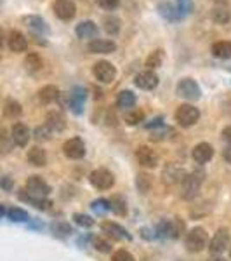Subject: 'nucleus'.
Wrapping results in <instances>:
<instances>
[{
  "label": "nucleus",
  "instance_id": "nucleus-1",
  "mask_svg": "<svg viewBox=\"0 0 231 261\" xmlns=\"http://www.w3.org/2000/svg\"><path fill=\"white\" fill-rule=\"evenodd\" d=\"M209 242V233L201 226H195L186 235V249L190 252H200Z\"/></svg>",
  "mask_w": 231,
  "mask_h": 261
},
{
  "label": "nucleus",
  "instance_id": "nucleus-2",
  "mask_svg": "<svg viewBox=\"0 0 231 261\" xmlns=\"http://www.w3.org/2000/svg\"><path fill=\"white\" fill-rule=\"evenodd\" d=\"M176 122H178L181 127H191L195 125L200 119V110L196 107H193L190 103H184L176 110Z\"/></svg>",
  "mask_w": 231,
  "mask_h": 261
},
{
  "label": "nucleus",
  "instance_id": "nucleus-3",
  "mask_svg": "<svg viewBox=\"0 0 231 261\" xmlns=\"http://www.w3.org/2000/svg\"><path fill=\"white\" fill-rule=\"evenodd\" d=\"M201 183H204V176L200 172H191V174H186L181 181V188H183V197L186 200H191L198 195Z\"/></svg>",
  "mask_w": 231,
  "mask_h": 261
},
{
  "label": "nucleus",
  "instance_id": "nucleus-4",
  "mask_svg": "<svg viewBox=\"0 0 231 261\" xmlns=\"http://www.w3.org/2000/svg\"><path fill=\"white\" fill-rule=\"evenodd\" d=\"M176 92H178L179 98L186 101H198L201 96L200 86L196 84L195 79H181L178 87H176Z\"/></svg>",
  "mask_w": 231,
  "mask_h": 261
},
{
  "label": "nucleus",
  "instance_id": "nucleus-5",
  "mask_svg": "<svg viewBox=\"0 0 231 261\" xmlns=\"http://www.w3.org/2000/svg\"><path fill=\"white\" fill-rule=\"evenodd\" d=\"M92 73H94L96 81H99L101 84H111L117 77V68L113 63L101 60L92 66Z\"/></svg>",
  "mask_w": 231,
  "mask_h": 261
},
{
  "label": "nucleus",
  "instance_id": "nucleus-6",
  "mask_svg": "<svg viewBox=\"0 0 231 261\" xmlns=\"http://www.w3.org/2000/svg\"><path fill=\"white\" fill-rule=\"evenodd\" d=\"M89 181L92 187L98 188V190H110L113 185H115V176L111 174V171L101 167V169H96L91 172Z\"/></svg>",
  "mask_w": 231,
  "mask_h": 261
},
{
  "label": "nucleus",
  "instance_id": "nucleus-7",
  "mask_svg": "<svg viewBox=\"0 0 231 261\" xmlns=\"http://www.w3.org/2000/svg\"><path fill=\"white\" fill-rule=\"evenodd\" d=\"M26 193L32 197H37V199H45L50 193V187L40 176H30L26 179Z\"/></svg>",
  "mask_w": 231,
  "mask_h": 261
},
{
  "label": "nucleus",
  "instance_id": "nucleus-8",
  "mask_svg": "<svg viewBox=\"0 0 231 261\" xmlns=\"http://www.w3.org/2000/svg\"><path fill=\"white\" fill-rule=\"evenodd\" d=\"M52 11L57 19L71 21L77 14V6H75L73 0H56L52 6Z\"/></svg>",
  "mask_w": 231,
  "mask_h": 261
},
{
  "label": "nucleus",
  "instance_id": "nucleus-9",
  "mask_svg": "<svg viewBox=\"0 0 231 261\" xmlns=\"http://www.w3.org/2000/svg\"><path fill=\"white\" fill-rule=\"evenodd\" d=\"M63 153L71 161H78V159H82L85 155V143L80 138H71L63 145Z\"/></svg>",
  "mask_w": 231,
  "mask_h": 261
},
{
  "label": "nucleus",
  "instance_id": "nucleus-10",
  "mask_svg": "<svg viewBox=\"0 0 231 261\" xmlns=\"http://www.w3.org/2000/svg\"><path fill=\"white\" fill-rule=\"evenodd\" d=\"M85 99H87V91L83 87H73L68 94V107L71 108V112L80 115L83 112V107H85Z\"/></svg>",
  "mask_w": 231,
  "mask_h": 261
},
{
  "label": "nucleus",
  "instance_id": "nucleus-11",
  "mask_svg": "<svg viewBox=\"0 0 231 261\" xmlns=\"http://www.w3.org/2000/svg\"><path fill=\"white\" fill-rule=\"evenodd\" d=\"M136 159L139 162V166L146 167V169H155L158 166V155L155 153V150H151L150 146H139L136 150Z\"/></svg>",
  "mask_w": 231,
  "mask_h": 261
},
{
  "label": "nucleus",
  "instance_id": "nucleus-12",
  "mask_svg": "<svg viewBox=\"0 0 231 261\" xmlns=\"http://www.w3.org/2000/svg\"><path fill=\"white\" fill-rule=\"evenodd\" d=\"M11 138H12V143H14L16 146H21V148H23V146H26L28 141H30L32 133H30V129H28L26 124H23V122H16L11 129Z\"/></svg>",
  "mask_w": 231,
  "mask_h": 261
},
{
  "label": "nucleus",
  "instance_id": "nucleus-13",
  "mask_svg": "<svg viewBox=\"0 0 231 261\" xmlns=\"http://www.w3.org/2000/svg\"><path fill=\"white\" fill-rule=\"evenodd\" d=\"M23 24H26L32 30V33H37V35H47L50 32L49 24L45 23V19L39 14H30V16H23Z\"/></svg>",
  "mask_w": 231,
  "mask_h": 261
},
{
  "label": "nucleus",
  "instance_id": "nucleus-14",
  "mask_svg": "<svg viewBox=\"0 0 231 261\" xmlns=\"http://www.w3.org/2000/svg\"><path fill=\"white\" fill-rule=\"evenodd\" d=\"M134 84L142 91H153L155 87L158 86V75L151 70L139 71V73L136 75V79H134Z\"/></svg>",
  "mask_w": 231,
  "mask_h": 261
},
{
  "label": "nucleus",
  "instance_id": "nucleus-15",
  "mask_svg": "<svg viewBox=\"0 0 231 261\" xmlns=\"http://www.w3.org/2000/svg\"><path fill=\"white\" fill-rule=\"evenodd\" d=\"M101 230L108 235V237L115 239V241H131V233L124 228V226L117 225L113 221H103L101 223Z\"/></svg>",
  "mask_w": 231,
  "mask_h": 261
},
{
  "label": "nucleus",
  "instance_id": "nucleus-16",
  "mask_svg": "<svg viewBox=\"0 0 231 261\" xmlns=\"http://www.w3.org/2000/svg\"><path fill=\"white\" fill-rule=\"evenodd\" d=\"M228 244H229V231L228 228H219L216 231V235L212 237L211 241V252L212 254H221L228 249Z\"/></svg>",
  "mask_w": 231,
  "mask_h": 261
},
{
  "label": "nucleus",
  "instance_id": "nucleus-17",
  "mask_svg": "<svg viewBox=\"0 0 231 261\" xmlns=\"http://www.w3.org/2000/svg\"><path fill=\"white\" fill-rule=\"evenodd\" d=\"M7 45L12 53L16 54H21L28 49V39L23 35V32L19 30H11L9 35H7Z\"/></svg>",
  "mask_w": 231,
  "mask_h": 261
},
{
  "label": "nucleus",
  "instance_id": "nucleus-18",
  "mask_svg": "<svg viewBox=\"0 0 231 261\" xmlns=\"http://www.w3.org/2000/svg\"><path fill=\"white\" fill-rule=\"evenodd\" d=\"M87 50L92 54H111L117 50V44L113 40H108V39H94V40L89 42Z\"/></svg>",
  "mask_w": 231,
  "mask_h": 261
},
{
  "label": "nucleus",
  "instance_id": "nucleus-19",
  "mask_svg": "<svg viewBox=\"0 0 231 261\" xmlns=\"http://www.w3.org/2000/svg\"><path fill=\"white\" fill-rule=\"evenodd\" d=\"M191 157L195 162L198 164H207L212 161L214 157V148L212 145H209V143H198V145L193 148L191 151Z\"/></svg>",
  "mask_w": 231,
  "mask_h": 261
},
{
  "label": "nucleus",
  "instance_id": "nucleus-20",
  "mask_svg": "<svg viewBox=\"0 0 231 261\" xmlns=\"http://www.w3.org/2000/svg\"><path fill=\"white\" fill-rule=\"evenodd\" d=\"M75 33H77L78 39H96L99 33V28L94 21L85 19V21H80V23L75 27Z\"/></svg>",
  "mask_w": 231,
  "mask_h": 261
},
{
  "label": "nucleus",
  "instance_id": "nucleus-21",
  "mask_svg": "<svg viewBox=\"0 0 231 261\" xmlns=\"http://www.w3.org/2000/svg\"><path fill=\"white\" fill-rule=\"evenodd\" d=\"M45 125H47L50 130L61 133V130H65V127H66V120L61 112L50 110V112H47V115H45Z\"/></svg>",
  "mask_w": 231,
  "mask_h": 261
},
{
  "label": "nucleus",
  "instance_id": "nucleus-22",
  "mask_svg": "<svg viewBox=\"0 0 231 261\" xmlns=\"http://www.w3.org/2000/svg\"><path fill=\"white\" fill-rule=\"evenodd\" d=\"M157 9H158V14H160L163 19L170 21V23H176V21H181L183 19V16L179 14L178 7H176L174 4H170V2L158 4Z\"/></svg>",
  "mask_w": 231,
  "mask_h": 261
},
{
  "label": "nucleus",
  "instance_id": "nucleus-23",
  "mask_svg": "<svg viewBox=\"0 0 231 261\" xmlns=\"http://www.w3.org/2000/svg\"><path fill=\"white\" fill-rule=\"evenodd\" d=\"M2 113L6 119H11V120H16L21 117V113H23V107H21L19 101L16 99H6L4 101V108H2Z\"/></svg>",
  "mask_w": 231,
  "mask_h": 261
},
{
  "label": "nucleus",
  "instance_id": "nucleus-24",
  "mask_svg": "<svg viewBox=\"0 0 231 261\" xmlns=\"http://www.w3.org/2000/svg\"><path fill=\"white\" fill-rule=\"evenodd\" d=\"M60 96H61V92L60 89H57L56 86H44L42 89L39 91V94H37V98H39V101L42 105H50V103H54V101H57L60 99Z\"/></svg>",
  "mask_w": 231,
  "mask_h": 261
},
{
  "label": "nucleus",
  "instance_id": "nucleus-25",
  "mask_svg": "<svg viewBox=\"0 0 231 261\" xmlns=\"http://www.w3.org/2000/svg\"><path fill=\"white\" fill-rule=\"evenodd\" d=\"M26 159H28V162L35 167H44L45 164H47V153H45V150L40 148V146H32V148L28 150Z\"/></svg>",
  "mask_w": 231,
  "mask_h": 261
},
{
  "label": "nucleus",
  "instance_id": "nucleus-26",
  "mask_svg": "<svg viewBox=\"0 0 231 261\" xmlns=\"http://www.w3.org/2000/svg\"><path fill=\"white\" fill-rule=\"evenodd\" d=\"M211 53L214 58L217 60H229L231 58V42L229 40H219V42H214Z\"/></svg>",
  "mask_w": 231,
  "mask_h": 261
},
{
  "label": "nucleus",
  "instance_id": "nucleus-27",
  "mask_svg": "<svg viewBox=\"0 0 231 261\" xmlns=\"http://www.w3.org/2000/svg\"><path fill=\"white\" fill-rule=\"evenodd\" d=\"M163 60H165V53H163L162 49H155L153 53H150V56L146 58V61H145L146 70L155 71L157 68H160Z\"/></svg>",
  "mask_w": 231,
  "mask_h": 261
},
{
  "label": "nucleus",
  "instance_id": "nucleus-28",
  "mask_svg": "<svg viewBox=\"0 0 231 261\" xmlns=\"http://www.w3.org/2000/svg\"><path fill=\"white\" fill-rule=\"evenodd\" d=\"M42 66H44V61H42L40 54L37 53L26 54V58H24V68H26L28 73H37Z\"/></svg>",
  "mask_w": 231,
  "mask_h": 261
},
{
  "label": "nucleus",
  "instance_id": "nucleus-29",
  "mask_svg": "<svg viewBox=\"0 0 231 261\" xmlns=\"http://www.w3.org/2000/svg\"><path fill=\"white\" fill-rule=\"evenodd\" d=\"M103 28L108 35L115 37V35H119L122 30V21L120 18H117V16H106V18L103 19Z\"/></svg>",
  "mask_w": 231,
  "mask_h": 261
},
{
  "label": "nucleus",
  "instance_id": "nucleus-30",
  "mask_svg": "<svg viewBox=\"0 0 231 261\" xmlns=\"http://www.w3.org/2000/svg\"><path fill=\"white\" fill-rule=\"evenodd\" d=\"M136 94L132 91H120L119 96H117V107L119 108H131L136 105Z\"/></svg>",
  "mask_w": 231,
  "mask_h": 261
},
{
  "label": "nucleus",
  "instance_id": "nucleus-31",
  "mask_svg": "<svg viewBox=\"0 0 231 261\" xmlns=\"http://www.w3.org/2000/svg\"><path fill=\"white\" fill-rule=\"evenodd\" d=\"M211 19L217 24H226L231 19V12L226 7H214L211 11Z\"/></svg>",
  "mask_w": 231,
  "mask_h": 261
},
{
  "label": "nucleus",
  "instance_id": "nucleus-32",
  "mask_svg": "<svg viewBox=\"0 0 231 261\" xmlns=\"http://www.w3.org/2000/svg\"><path fill=\"white\" fill-rule=\"evenodd\" d=\"M110 209L115 214H120V216H125L127 214V204H125V199L120 195H115L110 199Z\"/></svg>",
  "mask_w": 231,
  "mask_h": 261
},
{
  "label": "nucleus",
  "instance_id": "nucleus-33",
  "mask_svg": "<svg viewBox=\"0 0 231 261\" xmlns=\"http://www.w3.org/2000/svg\"><path fill=\"white\" fill-rule=\"evenodd\" d=\"M6 214H7V218H9L11 221H16V223H23V221L30 220L28 213L24 211V209H21V207H11Z\"/></svg>",
  "mask_w": 231,
  "mask_h": 261
},
{
  "label": "nucleus",
  "instance_id": "nucleus-34",
  "mask_svg": "<svg viewBox=\"0 0 231 261\" xmlns=\"http://www.w3.org/2000/svg\"><path fill=\"white\" fill-rule=\"evenodd\" d=\"M124 119H125V122H127L129 125H137V124H141V122L145 120V112L137 110V108H134V110L125 113Z\"/></svg>",
  "mask_w": 231,
  "mask_h": 261
},
{
  "label": "nucleus",
  "instance_id": "nucleus-35",
  "mask_svg": "<svg viewBox=\"0 0 231 261\" xmlns=\"http://www.w3.org/2000/svg\"><path fill=\"white\" fill-rule=\"evenodd\" d=\"M136 187L141 193H148L151 188V176L145 174V172H139L136 178Z\"/></svg>",
  "mask_w": 231,
  "mask_h": 261
},
{
  "label": "nucleus",
  "instance_id": "nucleus-36",
  "mask_svg": "<svg viewBox=\"0 0 231 261\" xmlns=\"http://www.w3.org/2000/svg\"><path fill=\"white\" fill-rule=\"evenodd\" d=\"M176 7H178L179 14H181L183 18H186L188 14H193V11H195V2H193V0H178Z\"/></svg>",
  "mask_w": 231,
  "mask_h": 261
},
{
  "label": "nucleus",
  "instance_id": "nucleus-37",
  "mask_svg": "<svg viewBox=\"0 0 231 261\" xmlns=\"http://www.w3.org/2000/svg\"><path fill=\"white\" fill-rule=\"evenodd\" d=\"M50 134H52V130H50L47 125H39L35 130H33V138H35L37 141H50Z\"/></svg>",
  "mask_w": 231,
  "mask_h": 261
},
{
  "label": "nucleus",
  "instance_id": "nucleus-38",
  "mask_svg": "<svg viewBox=\"0 0 231 261\" xmlns=\"http://www.w3.org/2000/svg\"><path fill=\"white\" fill-rule=\"evenodd\" d=\"M52 231L57 235V237H68V235L71 233V228H70V225H66L65 221H56L52 225Z\"/></svg>",
  "mask_w": 231,
  "mask_h": 261
},
{
  "label": "nucleus",
  "instance_id": "nucleus-39",
  "mask_svg": "<svg viewBox=\"0 0 231 261\" xmlns=\"http://www.w3.org/2000/svg\"><path fill=\"white\" fill-rule=\"evenodd\" d=\"M91 207H92V211H94V213L103 214V213L110 211V200H106V199H98V200L92 202Z\"/></svg>",
  "mask_w": 231,
  "mask_h": 261
},
{
  "label": "nucleus",
  "instance_id": "nucleus-40",
  "mask_svg": "<svg viewBox=\"0 0 231 261\" xmlns=\"http://www.w3.org/2000/svg\"><path fill=\"white\" fill-rule=\"evenodd\" d=\"M73 220L77 223L78 226H82V228H91L92 225H94V220H92L91 216H87V214H73Z\"/></svg>",
  "mask_w": 231,
  "mask_h": 261
},
{
  "label": "nucleus",
  "instance_id": "nucleus-41",
  "mask_svg": "<svg viewBox=\"0 0 231 261\" xmlns=\"http://www.w3.org/2000/svg\"><path fill=\"white\" fill-rule=\"evenodd\" d=\"M92 246H94L99 252H110L111 251V244L106 242V239H103V237L92 239Z\"/></svg>",
  "mask_w": 231,
  "mask_h": 261
},
{
  "label": "nucleus",
  "instance_id": "nucleus-42",
  "mask_svg": "<svg viewBox=\"0 0 231 261\" xmlns=\"http://www.w3.org/2000/svg\"><path fill=\"white\" fill-rule=\"evenodd\" d=\"M111 261H136V259H134V256H132L129 251L120 249V251H115V252H113Z\"/></svg>",
  "mask_w": 231,
  "mask_h": 261
},
{
  "label": "nucleus",
  "instance_id": "nucleus-43",
  "mask_svg": "<svg viewBox=\"0 0 231 261\" xmlns=\"http://www.w3.org/2000/svg\"><path fill=\"white\" fill-rule=\"evenodd\" d=\"M98 6L104 11H115L120 6V0H98Z\"/></svg>",
  "mask_w": 231,
  "mask_h": 261
},
{
  "label": "nucleus",
  "instance_id": "nucleus-44",
  "mask_svg": "<svg viewBox=\"0 0 231 261\" xmlns=\"http://www.w3.org/2000/svg\"><path fill=\"white\" fill-rule=\"evenodd\" d=\"M222 141L228 145V150H231V125H228V127H224L222 129Z\"/></svg>",
  "mask_w": 231,
  "mask_h": 261
},
{
  "label": "nucleus",
  "instance_id": "nucleus-45",
  "mask_svg": "<svg viewBox=\"0 0 231 261\" xmlns=\"http://www.w3.org/2000/svg\"><path fill=\"white\" fill-rule=\"evenodd\" d=\"M0 188H4V190H11L12 179H9L7 176H2V178H0Z\"/></svg>",
  "mask_w": 231,
  "mask_h": 261
},
{
  "label": "nucleus",
  "instance_id": "nucleus-46",
  "mask_svg": "<svg viewBox=\"0 0 231 261\" xmlns=\"http://www.w3.org/2000/svg\"><path fill=\"white\" fill-rule=\"evenodd\" d=\"M162 125H163V119H162V117H157V119H153L151 122H148V124H146V127L153 129V127H162Z\"/></svg>",
  "mask_w": 231,
  "mask_h": 261
},
{
  "label": "nucleus",
  "instance_id": "nucleus-47",
  "mask_svg": "<svg viewBox=\"0 0 231 261\" xmlns=\"http://www.w3.org/2000/svg\"><path fill=\"white\" fill-rule=\"evenodd\" d=\"M141 237L142 239H155V233H153V230L151 228H141Z\"/></svg>",
  "mask_w": 231,
  "mask_h": 261
},
{
  "label": "nucleus",
  "instance_id": "nucleus-48",
  "mask_svg": "<svg viewBox=\"0 0 231 261\" xmlns=\"http://www.w3.org/2000/svg\"><path fill=\"white\" fill-rule=\"evenodd\" d=\"M104 120H106L108 125H115L117 124V117L113 115V110L108 112V115H106V119H104Z\"/></svg>",
  "mask_w": 231,
  "mask_h": 261
},
{
  "label": "nucleus",
  "instance_id": "nucleus-49",
  "mask_svg": "<svg viewBox=\"0 0 231 261\" xmlns=\"http://www.w3.org/2000/svg\"><path fill=\"white\" fill-rule=\"evenodd\" d=\"M224 161L228 162V164H231V150H226L224 151Z\"/></svg>",
  "mask_w": 231,
  "mask_h": 261
},
{
  "label": "nucleus",
  "instance_id": "nucleus-50",
  "mask_svg": "<svg viewBox=\"0 0 231 261\" xmlns=\"http://www.w3.org/2000/svg\"><path fill=\"white\" fill-rule=\"evenodd\" d=\"M4 39H6V35H4L2 28H0V49H2V45H4Z\"/></svg>",
  "mask_w": 231,
  "mask_h": 261
},
{
  "label": "nucleus",
  "instance_id": "nucleus-51",
  "mask_svg": "<svg viewBox=\"0 0 231 261\" xmlns=\"http://www.w3.org/2000/svg\"><path fill=\"white\" fill-rule=\"evenodd\" d=\"M6 213H7V211H6V207H4V205H0V218H2Z\"/></svg>",
  "mask_w": 231,
  "mask_h": 261
},
{
  "label": "nucleus",
  "instance_id": "nucleus-52",
  "mask_svg": "<svg viewBox=\"0 0 231 261\" xmlns=\"http://www.w3.org/2000/svg\"><path fill=\"white\" fill-rule=\"evenodd\" d=\"M212 261H226L224 258H216V259H212Z\"/></svg>",
  "mask_w": 231,
  "mask_h": 261
}]
</instances>
